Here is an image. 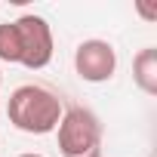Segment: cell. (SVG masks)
I'll list each match as a JSON object with an SVG mask.
<instances>
[{
  "label": "cell",
  "mask_w": 157,
  "mask_h": 157,
  "mask_svg": "<svg viewBox=\"0 0 157 157\" xmlns=\"http://www.w3.org/2000/svg\"><path fill=\"white\" fill-rule=\"evenodd\" d=\"M19 157H43V154H34V151H28V154H19Z\"/></svg>",
  "instance_id": "cell-7"
},
{
  "label": "cell",
  "mask_w": 157,
  "mask_h": 157,
  "mask_svg": "<svg viewBox=\"0 0 157 157\" xmlns=\"http://www.w3.org/2000/svg\"><path fill=\"white\" fill-rule=\"evenodd\" d=\"M16 43H19V65L40 71L52 59V28L43 16H19L13 19Z\"/></svg>",
  "instance_id": "cell-3"
},
{
  "label": "cell",
  "mask_w": 157,
  "mask_h": 157,
  "mask_svg": "<svg viewBox=\"0 0 157 157\" xmlns=\"http://www.w3.org/2000/svg\"><path fill=\"white\" fill-rule=\"evenodd\" d=\"M6 114H10V123L19 132L46 136L59 126L65 108H62V99H59L56 90H49L43 83H22L10 93Z\"/></svg>",
  "instance_id": "cell-1"
},
{
  "label": "cell",
  "mask_w": 157,
  "mask_h": 157,
  "mask_svg": "<svg viewBox=\"0 0 157 157\" xmlns=\"http://www.w3.org/2000/svg\"><path fill=\"white\" fill-rule=\"evenodd\" d=\"M74 71L86 83H105L117 71V52L108 40H83L74 49Z\"/></svg>",
  "instance_id": "cell-4"
},
{
  "label": "cell",
  "mask_w": 157,
  "mask_h": 157,
  "mask_svg": "<svg viewBox=\"0 0 157 157\" xmlns=\"http://www.w3.org/2000/svg\"><path fill=\"white\" fill-rule=\"evenodd\" d=\"M0 83H3V74H0Z\"/></svg>",
  "instance_id": "cell-8"
},
{
  "label": "cell",
  "mask_w": 157,
  "mask_h": 157,
  "mask_svg": "<svg viewBox=\"0 0 157 157\" xmlns=\"http://www.w3.org/2000/svg\"><path fill=\"white\" fill-rule=\"evenodd\" d=\"M132 80L145 96H157V49L145 46L132 59Z\"/></svg>",
  "instance_id": "cell-5"
},
{
  "label": "cell",
  "mask_w": 157,
  "mask_h": 157,
  "mask_svg": "<svg viewBox=\"0 0 157 157\" xmlns=\"http://www.w3.org/2000/svg\"><path fill=\"white\" fill-rule=\"evenodd\" d=\"M56 132L62 157H102V123L90 108L83 105L68 108Z\"/></svg>",
  "instance_id": "cell-2"
},
{
  "label": "cell",
  "mask_w": 157,
  "mask_h": 157,
  "mask_svg": "<svg viewBox=\"0 0 157 157\" xmlns=\"http://www.w3.org/2000/svg\"><path fill=\"white\" fill-rule=\"evenodd\" d=\"M0 62L19 65V43H16L13 22H3V25H0Z\"/></svg>",
  "instance_id": "cell-6"
}]
</instances>
